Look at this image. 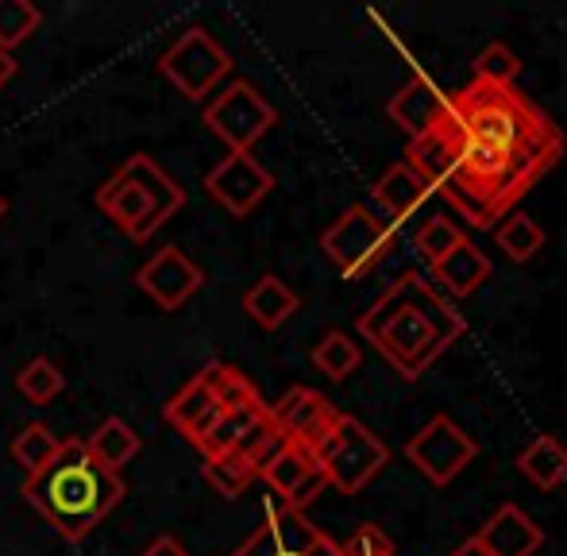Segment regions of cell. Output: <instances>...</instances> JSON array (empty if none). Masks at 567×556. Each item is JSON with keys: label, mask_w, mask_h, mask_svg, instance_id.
<instances>
[{"label": "cell", "mask_w": 567, "mask_h": 556, "mask_svg": "<svg viewBox=\"0 0 567 556\" xmlns=\"http://www.w3.org/2000/svg\"><path fill=\"white\" fill-rule=\"evenodd\" d=\"M517 467L529 483H537L540 491H556L567 483V449L564 441H556L553 433L537 436L529 449L517 456Z\"/></svg>", "instance_id": "22"}, {"label": "cell", "mask_w": 567, "mask_h": 556, "mask_svg": "<svg viewBox=\"0 0 567 556\" xmlns=\"http://www.w3.org/2000/svg\"><path fill=\"white\" fill-rule=\"evenodd\" d=\"M231 556H343V549L324 529H317L306 514L282 511L262 514L259 529Z\"/></svg>", "instance_id": "9"}, {"label": "cell", "mask_w": 567, "mask_h": 556, "mask_svg": "<svg viewBox=\"0 0 567 556\" xmlns=\"http://www.w3.org/2000/svg\"><path fill=\"white\" fill-rule=\"evenodd\" d=\"M494 240H498V248L506 251V259L529 264V259L545 248V228H540L533 217H525V213H509V217L494 228Z\"/></svg>", "instance_id": "27"}, {"label": "cell", "mask_w": 567, "mask_h": 556, "mask_svg": "<svg viewBox=\"0 0 567 556\" xmlns=\"http://www.w3.org/2000/svg\"><path fill=\"white\" fill-rule=\"evenodd\" d=\"M386 113H390V121L405 132V136L417 140V136H425L429 128H436V124L449 116V93H444L433 78L413 74L410 82H405L402 90L390 97Z\"/></svg>", "instance_id": "14"}, {"label": "cell", "mask_w": 567, "mask_h": 556, "mask_svg": "<svg viewBox=\"0 0 567 556\" xmlns=\"http://www.w3.org/2000/svg\"><path fill=\"white\" fill-rule=\"evenodd\" d=\"M97 209L105 213L120 233H124L127 240H135V244L151 240V236H155V228L163 225V220H158V213H155V205L147 202V194H143L140 186H132V182L116 178V174L97 189Z\"/></svg>", "instance_id": "16"}, {"label": "cell", "mask_w": 567, "mask_h": 556, "mask_svg": "<svg viewBox=\"0 0 567 556\" xmlns=\"http://www.w3.org/2000/svg\"><path fill=\"white\" fill-rule=\"evenodd\" d=\"M158 70L178 93H186L189 101H202L231 74V59L205 28H189L166 47Z\"/></svg>", "instance_id": "6"}, {"label": "cell", "mask_w": 567, "mask_h": 556, "mask_svg": "<svg viewBox=\"0 0 567 556\" xmlns=\"http://www.w3.org/2000/svg\"><path fill=\"white\" fill-rule=\"evenodd\" d=\"M59 436L51 433V425H23L20 433H16L12 441V460L23 467L28 475H35L39 467H47L54 460V452H59Z\"/></svg>", "instance_id": "31"}, {"label": "cell", "mask_w": 567, "mask_h": 556, "mask_svg": "<svg viewBox=\"0 0 567 556\" xmlns=\"http://www.w3.org/2000/svg\"><path fill=\"white\" fill-rule=\"evenodd\" d=\"M205 189L209 197L228 209L231 217H251L259 209L262 197L275 189V174L251 155V151H228L209 174H205Z\"/></svg>", "instance_id": "10"}, {"label": "cell", "mask_w": 567, "mask_h": 556, "mask_svg": "<svg viewBox=\"0 0 567 556\" xmlns=\"http://www.w3.org/2000/svg\"><path fill=\"white\" fill-rule=\"evenodd\" d=\"M475 82H486V85H514L522 78V59L509 51L506 43H491L475 54Z\"/></svg>", "instance_id": "34"}, {"label": "cell", "mask_w": 567, "mask_h": 556, "mask_svg": "<svg viewBox=\"0 0 567 556\" xmlns=\"http://www.w3.org/2000/svg\"><path fill=\"white\" fill-rule=\"evenodd\" d=\"M460 155H463V128H460V121H455L452 109H449V116H444L436 128H429L425 136L410 140L402 163L410 166V171L436 194V189L449 182V174L455 171Z\"/></svg>", "instance_id": "13"}, {"label": "cell", "mask_w": 567, "mask_h": 556, "mask_svg": "<svg viewBox=\"0 0 567 556\" xmlns=\"http://www.w3.org/2000/svg\"><path fill=\"white\" fill-rule=\"evenodd\" d=\"M4 213H8V202H4V194H0V220H4Z\"/></svg>", "instance_id": "40"}, {"label": "cell", "mask_w": 567, "mask_h": 556, "mask_svg": "<svg viewBox=\"0 0 567 556\" xmlns=\"http://www.w3.org/2000/svg\"><path fill=\"white\" fill-rule=\"evenodd\" d=\"M317 460H313V452L309 449H301V444H286L282 452H278L275 460H270L267 467L259 472V480L267 483V491H275V495H282L286 503H290L293 495H298V487L309 480V475L317 472Z\"/></svg>", "instance_id": "24"}, {"label": "cell", "mask_w": 567, "mask_h": 556, "mask_svg": "<svg viewBox=\"0 0 567 556\" xmlns=\"http://www.w3.org/2000/svg\"><path fill=\"white\" fill-rule=\"evenodd\" d=\"M85 449H90V456L97 460L101 467H109V472L120 475V467L132 464L135 452L143 449V441L124 418H105L97 425V433L85 441Z\"/></svg>", "instance_id": "23"}, {"label": "cell", "mask_w": 567, "mask_h": 556, "mask_svg": "<svg viewBox=\"0 0 567 556\" xmlns=\"http://www.w3.org/2000/svg\"><path fill=\"white\" fill-rule=\"evenodd\" d=\"M286 444H290V436H286L282 429L275 425V418H270V410H267V414H262L244 436H239V444L231 452H236V456H244L247 464L255 467V472H262V467H267L270 460H275L278 452L286 449Z\"/></svg>", "instance_id": "29"}, {"label": "cell", "mask_w": 567, "mask_h": 556, "mask_svg": "<svg viewBox=\"0 0 567 556\" xmlns=\"http://www.w3.org/2000/svg\"><path fill=\"white\" fill-rule=\"evenodd\" d=\"M313 460L329 475V487H337L340 495H359L390 464V449L359 418L340 414L313 449Z\"/></svg>", "instance_id": "4"}, {"label": "cell", "mask_w": 567, "mask_h": 556, "mask_svg": "<svg viewBox=\"0 0 567 556\" xmlns=\"http://www.w3.org/2000/svg\"><path fill=\"white\" fill-rule=\"evenodd\" d=\"M298 309H301V298L278 275H262L259 282L244 294V313L267 332L282 329Z\"/></svg>", "instance_id": "21"}, {"label": "cell", "mask_w": 567, "mask_h": 556, "mask_svg": "<svg viewBox=\"0 0 567 556\" xmlns=\"http://www.w3.org/2000/svg\"><path fill=\"white\" fill-rule=\"evenodd\" d=\"M475 542L483 545L486 556H537V549L545 545V529H540L517 503H502L498 511L483 522Z\"/></svg>", "instance_id": "15"}, {"label": "cell", "mask_w": 567, "mask_h": 556, "mask_svg": "<svg viewBox=\"0 0 567 556\" xmlns=\"http://www.w3.org/2000/svg\"><path fill=\"white\" fill-rule=\"evenodd\" d=\"M255 480H259V472H255L244 456H236V452H220V456L205 460V483L225 498L247 495V487H251Z\"/></svg>", "instance_id": "30"}, {"label": "cell", "mask_w": 567, "mask_h": 556, "mask_svg": "<svg viewBox=\"0 0 567 556\" xmlns=\"http://www.w3.org/2000/svg\"><path fill=\"white\" fill-rule=\"evenodd\" d=\"M116 178L140 186L143 194H147V202L155 205V213H158V220H163V225L182 209V205H186V189H182L178 182H174L171 174H166L151 155H132L116 171Z\"/></svg>", "instance_id": "20"}, {"label": "cell", "mask_w": 567, "mask_h": 556, "mask_svg": "<svg viewBox=\"0 0 567 556\" xmlns=\"http://www.w3.org/2000/svg\"><path fill=\"white\" fill-rule=\"evenodd\" d=\"M16 78V59L8 51H0V90Z\"/></svg>", "instance_id": "38"}, {"label": "cell", "mask_w": 567, "mask_h": 556, "mask_svg": "<svg viewBox=\"0 0 567 556\" xmlns=\"http://www.w3.org/2000/svg\"><path fill=\"white\" fill-rule=\"evenodd\" d=\"M463 313L417 271L398 275L394 286L359 317V337L371 340L405 383L425 375L455 340H463Z\"/></svg>", "instance_id": "2"}, {"label": "cell", "mask_w": 567, "mask_h": 556, "mask_svg": "<svg viewBox=\"0 0 567 556\" xmlns=\"http://www.w3.org/2000/svg\"><path fill=\"white\" fill-rule=\"evenodd\" d=\"M452 556H486V549H483V545L475 542V537H467V542H463L460 549H455Z\"/></svg>", "instance_id": "39"}, {"label": "cell", "mask_w": 567, "mask_h": 556, "mask_svg": "<svg viewBox=\"0 0 567 556\" xmlns=\"http://www.w3.org/2000/svg\"><path fill=\"white\" fill-rule=\"evenodd\" d=\"M429 197H433V189H429L405 163H394L379 178V186L371 189V202L367 205H371V209L379 213L390 228H402L405 220H410L413 213L429 202Z\"/></svg>", "instance_id": "17"}, {"label": "cell", "mask_w": 567, "mask_h": 556, "mask_svg": "<svg viewBox=\"0 0 567 556\" xmlns=\"http://www.w3.org/2000/svg\"><path fill=\"white\" fill-rule=\"evenodd\" d=\"M220 414H225V410H220V402L213 399V391L202 383V379H189V383L166 402V421L194 444L205 441V433L217 425Z\"/></svg>", "instance_id": "18"}, {"label": "cell", "mask_w": 567, "mask_h": 556, "mask_svg": "<svg viewBox=\"0 0 567 556\" xmlns=\"http://www.w3.org/2000/svg\"><path fill=\"white\" fill-rule=\"evenodd\" d=\"M475 456H478V444L471 441L449 414L429 418L425 425L405 441V460H410L433 487H449Z\"/></svg>", "instance_id": "8"}, {"label": "cell", "mask_w": 567, "mask_h": 556, "mask_svg": "<svg viewBox=\"0 0 567 556\" xmlns=\"http://www.w3.org/2000/svg\"><path fill=\"white\" fill-rule=\"evenodd\" d=\"M23 498L66 542L90 537L124 498V480L90 456L85 441L66 436L47 467L23 480Z\"/></svg>", "instance_id": "3"}, {"label": "cell", "mask_w": 567, "mask_h": 556, "mask_svg": "<svg viewBox=\"0 0 567 556\" xmlns=\"http://www.w3.org/2000/svg\"><path fill=\"white\" fill-rule=\"evenodd\" d=\"M197 379L209 387L213 399L220 402V410H239V406L262 402L259 391L251 387V379H247L239 368H231V363H209L205 371H197Z\"/></svg>", "instance_id": "26"}, {"label": "cell", "mask_w": 567, "mask_h": 556, "mask_svg": "<svg viewBox=\"0 0 567 556\" xmlns=\"http://www.w3.org/2000/svg\"><path fill=\"white\" fill-rule=\"evenodd\" d=\"M449 109L463 128V155L436 194L467 225L491 228L560 163L564 132L514 85L471 82L449 93Z\"/></svg>", "instance_id": "1"}, {"label": "cell", "mask_w": 567, "mask_h": 556, "mask_svg": "<svg viewBox=\"0 0 567 556\" xmlns=\"http://www.w3.org/2000/svg\"><path fill=\"white\" fill-rule=\"evenodd\" d=\"M62 387H66V379L47 356H35L31 363H23V371L16 375V391L28 402H35V406H47L51 399H59Z\"/></svg>", "instance_id": "32"}, {"label": "cell", "mask_w": 567, "mask_h": 556, "mask_svg": "<svg viewBox=\"0 0 567 556\" xmlns=\"http://www.w3.org/2000/svg\"><path fill=\"white\" fill-rule=\"evenodd\" d=\"M267 402H255V406H239V410H225V414L217 418V425L205 433V441L197 444V449L205 452V460L209 456H220V452H231L239 444V436L247 433V429L255 425L262 414H267Z\"/></svg>", "instance_id": "28"}, {"label": "cell", "mask_w": 567, "mask_h": 556, "mask_svg": "<svg viewBox=\"0 0 567 556\" xmlns=\"http://www.w3.org/2000/svg\"><path fill=\"white\" fill-rule=\"evenodd\" d=\"M340 549H343V556H398L394 542H390L374 522H363V526H359L355 534L340 545Z\"/></svg>", "instance_id": "36"}, {"label": "cell", "mask_w": 567, "mask_h": 556, "mask_svg": "<svg viewBox=\"0 0 567 556\" xmlns=\"http://www.w3.org/2000/svg\"><path fill=\"white\" fill-rule=\"evenodd\" d=\"M270 418H275V425L282 429L293 444L313 452L317 444L324 441V433L337 425L340 410L332 406L321 391H313V387H290V391L270 406Z\"/></svg>", "instance_id": "12"}, {"label": "cell", "mask_w": 567, "mask_h": 556, "mask_svg": "<svg viewBox=\"0 0 567 556\" xmlns=\"http://www.w3.org/2000/svg\"><path fill=\"white\" fill-rule=\"evenodd\" d=\"M359 363H363V348L340 329H329L313 344V368L321 371V375H329L332 383H343L351 371H359Z\"/></svg>", "instance_id": "25"}, {"label": "cell", "mask_w": 567, "mask_h": 556, "mask_svg": "<svg viewBox=\"0 0 567 556\" xmlns=\"http://www.w3.org/2000/svg\"><path fill=\"white\" fill-rule=\"evenodd\" d=\"M398 244V228H390L371 205L343 209L321 236V251L343 278H363L382 264Z\"/></svg>", "instance_id": "5"}, {"label": "cell", "mask_w": 567, "mask_h": 556, "mask_svg": "<svg viewBox=\"0 0 567 556\" xmlns=\"http://www.w3.org/2000/svg\"><path fill=\"white\" fill-rule=\"evenodd\" d=\"M43 23V12L28 0H0V51L12 54L20 43H28Z\"/></svg>", "instance_id": "33"}, {"label": "cell", "mask_w": 567, "mask_h": 556, "mask_svg": "<svg viewBox=\"0 0 567 556\" xmlns=\"http://www.w3.org/2000/svg\"><path fill=\"white\" fill-rule=\"evenodd\" d=\"M135 282H140V290L147 294L158 309L174 313V309H182L205 286V271L182 248H158L155 256L140 267Z\"/></svg>", "instance_id": "11"}, {"label": "cell", "mask_w": 567, "mask_h": 556, "mask_svg": "<svg viewBox=\"0 0 567 556\" xmlns=\"http://www.w3.org/2000/svg\"><path fill=\"white\" fill-rule=\"evenodd\" d=\"M460 240H463V228L449 217H429L425 225H421V233L413 236V244H417V251L429 259V267L441 264Z\"/></svg>", "instance_id": "35"}, {"label": "cell", "mask_w": 567, "mask_h": 556, "mask_svg": "<svg viewBox=\"0 0 567 556\" xmlns=\"http://www.w3.org/2000/svg\"><path fill=\"white\" fill-rule=\"evenodd\" d=\"M433 278L441 282V290L449 294V301L452 298H471V294L491 278V259H486L483 248H475V244L463 236L441 264H433Z\"/></svg>", "instance_id": "19"}, {"label": "cell", "mask_w": 567, "mask_h": 556, "mask_svg": "<svg viewBox=\"0 0 567 556\" xmlns=\"http://www.w3.org/2000/svg\"><path fill=\"white\" fill-rule=\"evenodd\" d=\"M140 556H189L186 549H182V542L178 537H171V534H163V537H155V542L147 545Z\"/></svg>", "instance_id": "37"}, {"label": "cell", "mask_w": 567, "mask_h": 556, "mask_svg": "<svg viewBox=\"0 0 567 556\" xmlns=\"http://www.w3.org/2000/svg\"><path fill=\"white\" fill-rule=\"evenodd\" d=\"M278 113L251 82H231L205 105V124L217 140L228 143V151H251L255 143L275 128Z\"/></svg>", "instance_id": "7"}]
</instances>
